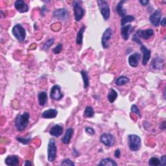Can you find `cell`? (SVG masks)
<instances>
[{
	"label": "cell",
	"instance_id": "cell-1",
	"mask_svg": "<svg viewBox=\"0 0 166 166\" xmlns=\"http://www.w3.org/2000/svg\"><path fill=\"white\" fill-rule=\"evenodd\" d=\"M30 115L29 112H25L23 114H19L15 118V127L19 132L23 131L29 123Z\"/></svg>",
	"mask_w": 166,
	"mask_h": 166
},
{
	"label": "cell",
	"instance_id": "cell-2",
	"mask_svg": "<svg viewBox=\"0 0 166 166\" xmlns=\"http://www.w3.org/2000/svg\"><path fill=\"white\" fill-rule=\"evenodd\" d=\"M12 33L14 37L16 38L19 42H24L26 37V31L21 24H16L12 29Z\"/></svg>",
	"mask_w": 166,
	"mask_h": 166
},
{
	"label": "cell",
	"instance_id": "cell-3",
	"mask_svg": "<svg viewBox=\"0 0 166 166\" xmlns=\"http://www.w3.org/2000/svg\"><path fill=\"white\" fill-rule=\"evenodd\" d=\"M128 143L131 151H137L141 147V138L138 135L130 134L128 136Z\"/></svg>",
	"mask_w": 166,
	"mask_h": 166
},
{
	"label": "cell",
	"instance_id": "cell-4",
	"mask_svg": "<svg viewBox=\"0 0 166 166\" xmlns=\"http://www.w3.org/2000/svg\"><path fill=\"white\" fill-rule=\"evenodd\" d=\"M97 3L103 19L105 21H107L110 18V10L108 2L107 1H104H104L103 0H98Z\"/></svg>",
	"mask_w": 166,
	"mask_h": 166
},
{
	"label": "cell",
	"instance_id": "cell-5",
	"mask_svg": "<svg viewBox=\"0 0 166 166\" xmlns=\"http://www.w3.org/2000/svg\"><path fill=\"white\" fill-rule=\"evenodd\" d=\"M57 156V146L55 141L53 139H50L48 145V158L49 162L55 160Z\"/></svg>",
	"mask_w": 166,
	"mask_h": 166
},
{
	"label": "cell",
	"instance_id": "cell-6",
	"mask_svg": "<svg viewBox=\"0 0 166 166\" xmlns=\"http://www.w3.org/2000/svg\"><path fill=\"white\" fill-rule=\"evenodd\" d=\"M112 30L110 28H107L103 34L101 38L102 46L104 49H107L110 46V40L112 38Z\"/></svg>",
	"mask_w": 166,
	"mask_h": 166
},
{
	"label": "cell",
	"instance_id": "cell-7",
	"mask_svg": "<svg viewBox=\"0 0 166 166\" xmlns=\"http://www.w3.org/2000/svg\"><path fill=\"white\" fill-rule=\"evenodd\" d=\"M73 12L75 19L77 22H79L84 16V11L83 8L80 5L78 2H73Z\"/></svg>",
	"mask_w": 166,
	"mask_h": 166
},
{
	"label": "cell",
	"instance_id": "cell-8",
	"mask_svg": "<svg viewBox=\"0 0 166 166\" xmlns=\"http://www.w3.org/2000/svg\"><path fill=\"white\" fill-rule=\"evenodd\" d=\"M100 142L107 147H112L115 143V138L112 134L104 133L100 136Z\"/></svg>",
	"mask_w": 166,
	"mask_h": 166
},
{
	"label": "cell",
	"instance_id": "cell-9",
	"mask_svg": "<svg viewBox=\"0 0 166 166\" xmlns=\"http://www.w3.org/2000/svg\"><path fill=\"white\" fill-rule=\"evenodd\" d=\"M63 94L61 92V88L59 85L55 84L51 88L50 92V97L55 101H59L63 97Z\"/></svg>",
	"mask_w": 166,
	"mask_h": 166
},
{
	"label": "cell",
	"instance_id": "cell-10",
	"mask_svg": "<svg viewBox=\"0 0 166 166\" xmlns=\"http://www.w3.org/2000/svg\"><path fill=\"white\" fill-rule=\"evenodd\" d=\"M161 18H162V11L160 9H157L149 17L150 22L154 26L158 27L160 24Z\"/></svg>",
	"mask_w": 166,
	"mask_h": 166
},
{
	"label": "cell",
	"instance_id": "cell-11",
	"mask_svg": "<svg viewBox=\"0 0 166 166\" xmlns=\"http://www.w3.org/2000/svg\"><path fill=\"white\" fill-rule=\"evenodd\" d=\"M53 14L55 18L62 20V21H66L69 17V13L67 11V10L64 8L55 10Z\"/></svg>",
	"mask_w": 166,
	"mask_h": 166
},
{
	"label": "cell",
	"instance_id": "cell-12",
	"mask_svg": "<svg viewBox=\"0 0 166 166\" xmlns=\"http://www.w3.org/2000/svg\"><path fill=\"white\" fill-rule=\"evenodd\" d=\"M141 58V54L139 53H134L130 55L129 57V64L132 68H136Z\"/></svg>",
	"mask_w": 166,
	"mask_h": 166
},
{
	"label": "cell",
	"instance_id": "cell-13",
	"mask_svg": "<svg viewBox=\"0 0 166 166\" xmlns=\"http://www.w3.org/2000/svg\"><path fill=\"white\" fill-rule=\"evenodd\" d=\"M136 34L137 35L139 38H142L144 40H148L153 36L154 31L153 29L138 30V31H137L136 33Z\"/></svg>",
	"mask_w": 166,
	"mask_h": 166
},
{
	"label": "cell",
	"instance_id": "cell-14",
	"mask_svg": "<svg viewBox=\"0 0 166 166\" xmlns=\"http://www.w3.org/2000/svg\"><path fill=\"white\" fill-rule=\"evenodd\" d=\"M14 7L19 12L24 13L29 11V7L23 0H18L14 3Z\"/></svg>",
	"mask_w": 166,
	"mask_h": 166
},
{
	"label": "cell",
	"instance_id": "cell-15",
	"mask_svg": "<svg viewBox=\"0 0 166 166\" xmlns=\"http://www.w3.org/2000/svg\"><path fill=\"white\" fill-rule=\"evenodd\" d=\"M141 51L143 54V60H142V64L143 66H146L150 58V55H151V51L148 49L146 47L143 45H142L141 46Z\"/></svg>",
	"mask_w": 166,
	"mask_h": 166
},
{
	"label": "cell",
	"instance_id": "cell-16",
	"mask_svg": "<svg viewBox=\"0 0 166 166\" xmlns=\"http://www.w3.org/2000/svg\"><path fill=\"white\" fill-rule=\"evenodd\" d=\"M134 27L130 26V25H127V26H124L122 27L121 29V34L123 40H127L129 38L130 34H131Z\"/></svg>",
	"mask_w": 166,
	"mask_h": 166
},
{
	"label": "cell",
	"instance_id": "cell-17",
	"mask_svg": "<svg viewBox=\"0 0 166 166\" xmlns=\"http://www.w3.org/2000/svg\"><path fill=\"white\" fill-rule=\"evenodd\" d=\"M50 134L55 137H59L63 133V127L60 125H55L49 131Z\"/></svg>",
	"mask_w": 166,
	"mask_h": 166
},
{
	"label": "cell",
	"instance_id": "cell-18",
	"mask_svg": "<svg viewBox=\"0 0 166 166\" xmlns=\"http://www.w3.org/2000/svg\"><path fill=\"white\" fill-rule=\"evenodd\" d=\"M57 114L58 111L57 109L50 108L49 110H45L42 114V117L45 119H53L56 118Z\"/></svg>",
	"mask_w": 166,
	"mask_h": 166
},
{
	"label": "cell",
	"instance_id": "cell-19",
	"mask_svg": "<svg viewBox=\"0 0 166 166\" xmlns=\"http://www.w3.org/2000/svg\"><path fill=\"white\" fill-rule=\"evenodd\" d=\"M152 67L155 69H162L164 67V60L160 57H155L152 61Z\"/></svg>",
	"mask_w": 166,
	"mask_h": 166
},
{
	"label": "cell",
	"instance_id": "cell-20",
	"mask_svg": "<svg viewBox=\"0 0 166 166\" xmlns=\"http://www.w3.org/2000/svg\"><path fill=\"white\" fill-rule=\"evenodd\" d=\"M5 162L9 166L17 165L19 164V158L16 155H9L5 158Z\"/></svg>",
	"mask_w": 166,
	"mask_h": 166
},
{
	"label": "cell",
	"instance_id": "cell-21",
	"mask_svg": "<svg viewBox=\"0 0 166 166\" xmlns=\"http://www.w3.org/2000/svg\"><path fill=\"white\" fill-rule=\"evenodd\" d=\"M74 130L72 128H69L66 130V133H65L63 138H62V142L64 144H69L70 143V141L73 135Z\"/></svg>",
	"mask_w": 166,
	"mask_h": 166
},
{
	"label": "cell",
	"instance_id": "cell-22",
	"mask_svg": "<svg viewBox=\"0 0 166 166\" xmlns=\"http://www.w3.org/2000/svg\"><path fill=\"white\" fill-rule=\"evenodd\" d=\"M38 101L40 106L44 107L48 102V94L46 92H40L38 94Z\"/></svg>",
	"mask_w": 166,
	"mask_h": 166
},
{
	"label": "cell",
	"instance_id": "cell-23",
	"mask_svg": "<svg viewBox=\"0 0 166 166\" xmlns=\"http://www.w3.org/2000/svg\"><path fill=\"white\" fill-rule=\"evenodd\" d=\"M126 2V1H121L119 2L118 4L117 7H116V11L118 14L120 16H122V18L126 16V10L123 9V4Z\"/></svg>",
	"mask_w": 166,
	"mask_h": 166
},
{
	"label": "cell",
	"instance_id": "cell-24",
	"mask_svg": "<svg viewBox=\"0 0 166 166\" xmlns=\"http://www.w3.org/2000/svg\"><path fill=\"white\" fill-rule=\"evenodd\" d=\"M85 29H86V27L83 26L81 28L79 29L77 34L76 37V43L78 45H81L83 42V34L84 33Z\"/></svg>",
	"mask_w": 166,
	"mask_h": 166
},
{
	"label": "cell",
	"instance_id": "cell-25",
	"mask_svg": "<svg viewBox=\"0 0 166 166\" xmlns=\"http://www.w3.org/2000/svg\"><path fill=\"white\" fill-rule=\"evenodd\" d=\"M118 92L115 91V90H114L113 88H110L109 90V92L108 94V100L110 103H113L116 99L118 98Z\"/></svg>",
	"mask_w": 166,
	"mask_h": 166
},
{
	"label": "cell",
	"instance_id": "cell-26",
	"mask_svg": "<svg viewBox=\"0 0 166 166\" xmlns=\"http://www.w3.org/2000/svg\"><path fill=\"white\" fill-rule=\"evenodd\" d=\"M99 165L102 166H117L118 164L110 158H104L103 159L101 162L99 164Z\"/></svg>",
	"mask_w": 166,
	"mask_h": 166
},
{
	"label": "cell",
	"instance_id": "cell-27",
	"mask_svg": "<svg viewBox=\"0 0 166 166\" xmlns=\"http://www.w3.org/2000/svg\"><path fill=\"white\" fill-rule=\"evenodd\" d=\"M129 80V79L126 76H120L115 80V83L118 86H123V85L128 83Z\"/></svg>",
	"mask_w": 166,
	"mask_h": 166
},
{
	"label": "cell",
	"instance_id": "cell-28",
	"mask_svg": "<svg viewBox=\"0 0 166 166\" xmlns=\"http://www.w3.org/2000/svg\"><path fill=\"white\" fill-rule=\"evenodd\" d=\"M80 74L82 75L83 80L84 82V88H87L89 87V77L88 73L85 71V70H82L80 72Z\"/></svg>",
	"mask_w": 166,
	"mask_h": 166
},
{
	"label": "cell",
	"instance_id": "cell-29",
	"mask_svg": "<svg viewBox=\"0 0 166 166\" xmlns=\"http://www.w3.org/2000/svg\"><path fill=\"white\" fill-rule=\"evenodd\" d=\"M135 19V18L132 16V15H126V16L122 18V20H121V25L122 26H124L125 24H127V23H130L133 22Z\"/></svg>",
	"mask_w": 166,
	"mask_h": 166
},
{
	"label": "cell",
	"instance_id": "cell-30",
	"mask_svg": "<svg viewBox=\"0 0 166 166\" xmlns=\"http://www.w3.org/2000/svg\"><path fill=\"white\" fill-rule=\"evenodd\" d=\"M94 115V110L92 107L88 106L85 108L84 116L86 118H92Z\"/></svg>",
	"mask_w": 166,
	"mask_h": 166
},
{
	"label": "cell",
	"instance_id": "cell-31",
	"mask_svg": "<svg viewBox=\"0 0 166 166\" xmlns=\"http://www.w3.org/2000/svg\"><path fill=\"white\" fill-rule=\"evenodd\" d=\"M54 42H55L54 38H50V39H49L48 40V41H46V42H45V44H44L43 48H42L43 49L45 50V51H48V50L50 48H51V46L54 44Z\"/></svg>",
	"mask_w": 166,
	"mask_h": 166
},
{
	"label": "cell",
	"instance_id": "cell-32",
	"mask_svg": "<svg viewBox=\"0 0 166 166\" xmlns=\"http://www.w3.org/2000/svg\"><path fill=\"white\" fill-rule=\"evenodd\" d=\"M149 165H153V166H158L160 165V160L156 157L150 158L149 161Z\"/></svg>",
	"mask_w": 166,
	"mask_h": 166
},
{
	"label": "cell",
	"instance_id": "cell-33",
	"mask_svg": "<svg viewBox=\"0 0 166 166\" xmlns=\"http://www.w3.org/2000/svg\"><path fill=\"white\" fill-rule=\"evenodd\" d=\"M16 140L18 141L19 142L22 143L24 145L26 144H29L30 142H31V138L29 137L28 138H20V137H17Z\"/></svg>",
	"mask_w": 166,
	"mask_h": 166
},
{
	"label": "cell",
	"instance_id": "cell-34",
	"mask_svg": "<svg viewBox=\"0 0 166 166\" xmlns=\"http://www.w3.org/2000/svg\"><path fill=\"white\" fill-rule=\"evenodd\" d=\"M131 111L136 114V115H138L139 117H141V114H140V110L138 108V107H137V105L136 104H132V107H131Z\"/></svg>",
	"mask_w": 166,
	"mask_h": 166
},
{
	"label": "cell",
	"instance_id": "cell-35",
	"mask_svg": "<svg viewBox=\"0 0 166 166\" xmlns=\"http://www.w3.org/2000/svg\"><path fill=\"white\" fill-rule=\"evenodd\" d=\"M62 44H59L53 49V52L55 54H59L60 52L62 51Z\"/></svg>",
	"mask_w": 166,
	"mask_h": 166
},
{
	"label": "cell",
	"instance_id": "cell-36",
	"mask_svg": "<svg viewBox=\"0 0 166 166\" xmlns=\"http://www.w3.org/2000/svg\"><path fill=\"white\" fill-rule=\"evenodd\" d=\"M61 165H75V164L72 162V161L69 159L66 158L62 161V162L61 163Z\"/></svg>",
	"mask_w": 166,
	"mask_h": 166
},
{
	"label": "cell",
	"instance_id": "cell-37",
	"mask_svg": "<svg viewBox=\"0 0 166 166\" xmlns=\"http://www.w3.org/2000/svg\"><path fill=\"white\" fill-rule=\"evenodd\" d=\"M85 131L86 132L89 134L90 136H93L95 134V130L94 129H92V127H87L85 129Z\"/></svg>",
	"mask_w": 166,
	"mask_h": 166
},
{
	"label": "cell",
	"instance_id": "cell-38",
	"mask_svg": "<svg viewBox=\"0 0 166 166\" xmlns=\"http://www.w3.org/2000/svg\"><path fill=\"white\" fill-rule=\"evenodd\" d=\"M132 40L133 42H136V43H137L138 44H140V45H142V43L140 41V38L138 37V36L136 34H134L133 35V37H132Z\"/></svg>",
	"mask_w": 166,
	"mask_h": 166
},
{
	"label": "cell",
	"instance_id": "cell-39",
	"mask_svg": "<svg viewBox=\"0 0 166 166\" xmlns=\"http://www.w3.org/2000/svg\"><path fill=\"white\" fill-rule=\"evenodd\" d=\"M160 165H163V166H165V165H166V156L165 155H163L162 158H161Z\"/></svg>",
	"mask_w": 166,
	"mask_h": 166
},
{
	"label": "cell",
	"instance_id": "cell-40",
	"mask_svg": "<svg viewBox=\"0 0 166 166\" xmlns=\"http://www.w3.org/2000/svg\"><path fill=\"white\" fill-rule=\"evenodd\" d=\"M114 156L115 158H119L121 157V150L120 149H116L114 153Z\"/></svg>",
	"mask_w": 166,
	"mask_h": 166
},
{
	"label": "cell",
	"instance_id": "cell-41",
	"mask_svg": "<svg viewBox=\"0 0 166 166\" xmlns=\"http://www.w3.org/2000/svg\"><path fill=\"white\" fill-rule=\"evenodd\" d=\"M140 3L143 6H146L147 4L149 3V2L147 1V0H144V1H140Z\"/></svg>",
	"mask_w": 166,
	"mask_h": 166
},
{
	"label": "cell",
	"instance_id": "cell-42",
	"mask_svg": "<svg viewBox=\"0 0 166 166\" xmlns=\"http://www.w3.org/2000/svg\"><path fill=\"white\" fill-rule=\"evenodd\" d=\"M160 129L162 130H165V122H164L162 123V125H160Z\"/></svg>",
	"mask_w": 166,
	"mask_h": 166
},
{
	"label": "cell",
	"instance_id": "cell-43",
	"mask_svg": "<svg viewBox=\"0 0 166 166\" xmlns=\"http://www.w3.org/2000/svg\"><path fill=\"white\" fill-rule=\"evenodd\" d=\"M165 22H166V21H165V18L164 17V18H163V19L162 20V21L160 22V24L162 25V26H165Z\"/></svg>",
	"mask_w": 166,
	"mask_h": 166
},
{
	"label": "cell",
	"instance_id": "cell-44",
	"mask_svg": "<svg viewBox=\"0 0 166 166\" xmlns=\"http://www.w3.org/2000/svg\"><path fill=\"white\" fill-rule=\"evenodd\" d=\"M25 165H26V166L32 165V163L31 162H30V161H29V160H26V162H25Z\"/></svg>",
	"mask_w": 166,
	"mask_h": 166
}]
</instances>
